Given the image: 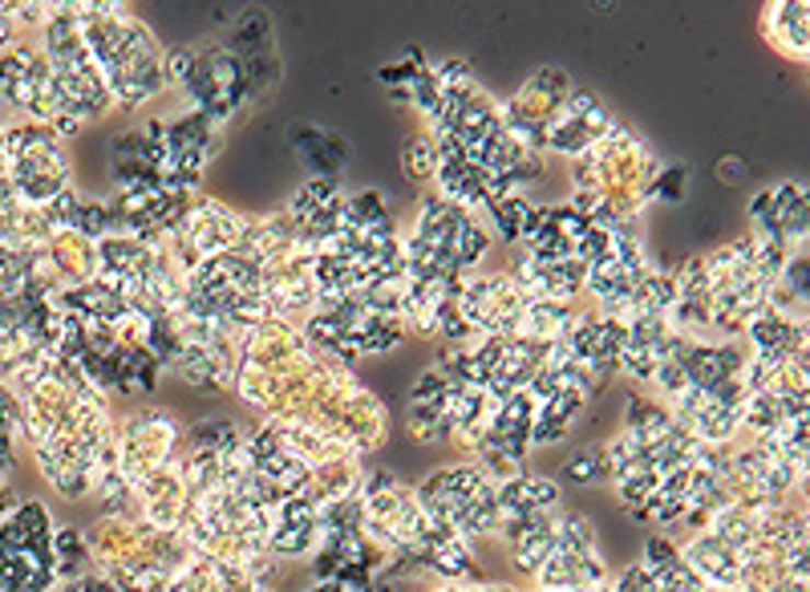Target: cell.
Instances as JSON below:
<instances>
[{
    "label": "cell",
    "mask_w": 810,
    "mask_h": 592,
    "mask_svg": "<svg viewBox=\"0 0 810 592\" xmlns=\"http://www.w3.org/2000/svg\"><path fill=\"white\" fill-rule=\"evenodd\" d=\"M231 390L267 422L312 426L361 458L381 451L393 431L381 398L349 365L312 350L293 321H260L243 333Z\"/></svg>",
    "instance_id": "6da1fadb"
},
{
    "label": "cell",
    "mask_w": 810,
    "mask_h": 592,
    "mask_svg": "<svg viewBox=\"0 0 810 592\" xmlns=\"http://www.w3.org/2000/svg\"><path fill=\"white\" fill-rule=\"evenodd\" d=\"M701 446L705 443H697L661 402L628 394L625 426L612 443H604V458L608 483L616 487V499L637 524H649L657 532L681 524Z\"/></svg>",
    "instance_id": "7a4b0ae2"
},
{
    "label": "cell",
    "mask_w": 810,
    "mask_h": 592,
    "mask_svg": "<svg viewBox=\"0 0 810 592\" xmlns=\"http://www.w3.org/2000/svg\"><path fill=\"white\" fill-rule=\"evenodd\" d=\"M73 16H78L81 41L106 81L114 106L138 110L167 94L162 45L142 16H134L126 4H106V0L73 4Z\"/></svg>",
    "instance_id": "3957f363"
},
{
    "label": "cell",
    "mask_w": 810,
    "mask_h": 592,
    "mask_svg": "<svg viewBox=\"0 0 810 592\" xmlns=\"http://www.w3.org/2000/svg\"><path fill=\"white\" fill-rule=\"evenodd\" d=\"M487 252H491L487 224L430 191L418 203L410 231L401 236V281L458 284L482 269Z\"/></svg>",
    "instance_id": "277c9868"
},
{
    "label": "cell",
    "mask_w": 810,
    "mask_h": 592,
    "mask_svg": "<svg viewBox=\"0 0 810 592\" xmlns=\"http://www.w3.org/2000/svg\"><path fill=\"white\" fill-rule=\"evenodd\" d=\"M162 78H167V90H179L191 102V110L212 122L219 135L243 106H252L243 61L224 41H191V45L167 49Z\"/></svg>",
    "instance_id": "5b68a950"
},
{
    "label": "cell",
    "mask_w": 810,
    "mask_h": 592,
    "mask_svg": "<svg viewBox=\"0 0 810 592\" xmlns=\"http://www.w3.org/2000/svg\"><path fill=\"white\" fill-rule=\"evenodd\" d=\"M37 45L45 54V66L54 73L57 90L69 102V110L78 114L85 126L98 118H106L114 110V98H110L106 81L93 66L90 49L81 41L78 16H73V4H49V16L45 25L37 29Z\"/></svg>",
    "instance_id": "8992f818"
},
{
    "label": "cell",
    "mask_w": 810,
    "mask_h": 592,
    "mask_svg": "<svg viewBox=\"0 0 810 592\" xmlns=\"http://www.w3.org/2000/svg\"><path fill=\"white\" fill-rule=\"evenodd\" d=\"M422 508L438 524H446L454 536L470 539H491L499 536V479L482 471L479 463H454L442 471H430L422 483L413 487Z\"/></svg>",
    "instance_id": "52a82bcc"
},
{
    "label": "cell",
    "mask_w": 810,
    "mask_h": 592,
    "mask_svg": "<svg viewBox=\"0 0 810 592\" xmlns=\"http://www.w3.org/2000/svg\"><path fill=\"white\" fill-rule=\"evenodd\" d=\"M0 155H4V179L13 187V200L21 207H49L57 195H66L69 183V155L61 138L41 126V122H16L4 126L0 135Z\"/></svg>",
    "instance_id": "ba28073f"
},
{
    "label": "cell",
    "mask_w": 810,
    "mask_h": 592,
    "mask_svg": "<svg viewBox=\"0 0 810 592\" xmlns=\"http://www.w3.org/2000/svg\"><path fill=\"white\" fill-rule=\"evenodd\" d=\"M527 309V293L511 272H475L463 281L454 305V345L487 341V337H515Z\"/></svg>",
    "instance_id": "9c48e42d"
},
{
    "label": "cell",
    "mask_w": 810,
    "mask_h": 592,
    "mask_svg": "<svg viewBox=\"0 0 810 592\" xmlns=\"http://www.w3.org/2000/svg\"><path fill=\"white\" fill-rule=\"evenodd\" d=\"M179 458H183V426L171 410L138 406L118 422V475L130 491Z\"/></svg>",
    "instance_id": "30bf717a"
},
{
    "label": "cell",
    "mask_w": 810,
    "mask_h": 592,
    "mask_svg": "<svg viewBox=\"0 0 810 592\" xmlns=\"http://www.w3.org/2000/svg\"><path fill=\"white\" fill-rule=\"evenodd\" d=\"M532 580V589L544 592H575L608 584V565H604L596 527H592L587 515L563 508V524H559L556 544H551V553H547V560L539 565V572Z\"/></svg>",
    "instance_id": "8fae6325"
},
{
    "label": "cell",
    "mask_w": 810,
    "mask_h": 592,
    "mask_svg": "<svg viewBox=\"0 0 810 592\" xmlns=\"http://www.w3.org/2000/svg\"><path fill=\"white\" fill-rule=\"evenodd\" d=\"M243 231H248L243 212H236V207H227L219 200H191L183 224L167 240V252H171L174 269L186 276V272L199 269L203 260L231 252L243 240Z\"/></svg>",
    "instance_id": "7c38bea8"
},
{
    "label": "cell",
    "mask_w": 810,
    "mask_h": 592,
    "mask_svg": "<svg viewBox=\"0 0 810 592\" xmlns=\"http://www.w3.org/2000/svg\"><path fill=\"white\" fill-rule=\"evenodd\" d=\"M571 90H575V86H571V78L563 73V69H556V66L535 69L532 78L523 81L515 94H511V102L499 106V114H503V130L515 138L523 150L544 155L547 122H551V114L563 106V98H568Z\"/></svg>",
    "instance_id": "4fadbf2b"
},
{
    "label": "cell",
    "mask_w": 810,
    "mask_h": 592,
    "mask_svg": "<svg viewBox=\"0 0 810 592\" xmlns=\"http://www.w3.org/2000/svg\"><path fill=\"white\" fill-rule=\"evenodd\" d=\"M750 236L766 240L783 252H807L810 216H807V183L783 179L774 187H762L750 200Z\"/></svg>",
    "instance_id": "5bb4252c"
},
{
    "label": "cell",
    "mask_w": 810,
    "mask_h": 592,
    "mask_svg": "<svg viewBox=\"0 0 810 592\" xmlns=\"http://www.w3.org/2000/svg\"><path fill=\"white\" fill-rule=\"evenodd\" d=\"M612 130V114L604 110L596 94L587 90H571L563 106L551 114L544 130V155H563V159H580L596 147L600 138Z\"/></svg>",
    "instance_id": "9a60e30c"
},
{
    "label": "cell",
    "mask_w": 810,
    "mask_h": 592,
    "mask_svg": "<svg viewBox=\"0 0 810 592\" xmlns=\"http://www.w3.org/2000/svg\"><path fill=\"white\" fill-rule=\"evenodd\" d=\"M345 200L349 191L341 187V179H308L293 191L288 207L279 216L288 219V228L308 240L312 248L329 240L332 231L341 228V216H345Z\"/></svg>",
    "instance_id": "2e32d148"
},
{
    "label": "cell",
    "mask_w": 810,
    "mask_h": 592,
    "mask_svg": "<svg viewBox=\"0 0 810 592\" xmlns=\"http://www.w3.org/2000/svg\"><path fill=\"white\" fill-rule=\"evenodd\" d=\"M559 524H563V503L503 527L506 556H511V565H515L523 577H535V572H539V565L547 560V553H551V544H556V536H559Z\"/></svg>",
    "instance_id": "e0dca14e"
},
{
    "label": "cell",
    "mask_w": 810,
    "mask_h": 592,
    "mask_svg": "<svg viewBox=\"0 0 810 592\" xmlns=\"http://www.w3.org/2000/svg\"><path fill=\"white\" fill-rule=\"evenodd\" d=\"M293 150L300 167L308 171V179H336L349 167L353 150L336 130L312 126V122H296L293 126Z\"/></svg>",
    "instance_id": "ac0fdd59"
},
{
    "label": "cell",
    "mask_w": 810,
    "mask_h": 592,
    "mask_svg": "<svg viewBox=\"0 0 810 592\" xmlns=\"http://www.w3.org/2000/svg\"><path fill=\"white\" fill-rule=\"evenodd\" d=\"M499 524H515V520H527V515H539L547 508H559L563 496H559V483L556 479H547V475H535V471H523L515 479H503L499 483ZM499 527V532H503Z\"/></svg>",
    "instance_id": "d6986e66"
},
{
    "label": "cell",
    "mask_w": 810,
    "mask_h": 592,
    "mask_svg": "<svg viewBox=\"0 0 810 592\" xmlns=\"http://www.w3.org/2000/svg\"><path fill=\"white\" fill-rule=\"evenodd\" d=\"M762 33L774 49L798 66H807L810 57V9L807 0H774L762 16Z\"/></svg>",
    "instance_id": "ffe728a7"
},
{
    "label": "cell",
    "mask_w": 810,
    "mask_h": 592,
    "mask_svg": "<svg viewBox=\"0 0 810 592\" xmlns=\"http://www.w3.org/2000/svg\"><path fill=\"white\" fill-rule=\"evenodd\" d=\"M54 565L57 580H78L85 572H93V556H90V539L78 527H61L54 532Z\"/></svg>",
    "instance_id": "44dd1931"
},
{
    "label": "cell",
    "mask_w": 810,
    "mask_h": 592,
    "mask_svg": "<svg viewBox=\"0 0 810 592\" xmlns=\"http://www.w3.org/2000/svg\"><path fill=\"white\" fill-rule=\"evenodd\" d=\"M532 212V195L523 191H511L503 200H494L487 207V224H491V236H503V243H518V231H523V219Z\"/></svg>",
    "instance_id": "7402d4cb"
},
{
    "label": "cell",
    "mask_w": 810,
    "mask_h": 592,
    "mask_svg": "<svg viewBox=\"0 0 810 592\" xmlns=\"http://www.w3.org/2000/svg\"><path fill=\"white\" fill-rule=\"evenodd\" d=\"M401 167H406V175L413 183H434L438 175V147H434V138L425 126H418L410 138H406V147H401Z\"/></svg>",
    "instance_id": "603a6c76"
},
{
    "label": "cell",
    "mask_w": 810,
    "mask_h": 592,
    "mask_svg": "<svg viewBox=\"0 0 810 592\" xmlns=\"http://www.w3.org/2000/svg\"><path fill=\"white\" fill-rule=\"evenodd\" d=\"M563 475H568V483L575 487H596L608 479V458H604V446H584L580 455H571L563 463Z\"/></svg>",
    "instance_id": "cb8c5ba5"
},
{
    "label": "cell",
    "mask_w": 810,
    "mask_h": 592,
    "mask_svg": "<svg viewBox=\"0 0 810 592\" xmlns=\"http://www.w3.org/2000/svg\"><path fill=\"white\" fill-rule=\"evenodd\" d=\"M685 187H689V179H685V167H681V162H669V167H661V175L652 179L649 203L652 200L681 203V200H685Z\"/></svg>",
    "instance_id": "d4e9b609"
},
{
    "label": "cell",
    "mask_w": 810,
    "mask_h": 592,
    "mask_svg": "<svg viewBox=\"0 0 810 592\" xmlns=\"http://www.w3.org/2000/svg\"><path fill=\"white\" fill-rule=\"evenodd\" d=\"M61 592H118V589H114V580L102 577V572H85V577H78V580H66Z\"/></svg>",
    "instance_id": "484cf974"
},
{
    "label": "cell",
    "mask_w": 810,
    "mask_h": 592,
    "mask_svg": "<svg viewBox=\"0 0 810 592\" xmlns=\"http://www.w3.org/2000/svg\"><path fill=\"white\" fill-rule=\"evenodd\" d=\"M430 592H518L499 580H458V584H434Z\"/></svg>",
    "instance_id": "4316f807"
},
{
    "label": "cell",
    "mask_w": 810,
    "mask_h": 592,
    "mask_svg": "<svg viewBox=\"0 0 810 592\" xmlns=\"http://www.w3.org/2000/svg\"><path fill=\"white\" fill-rule=\"evenodd\" d=\"M718 179L726 183V187H742V183H745V162L733 159V155H730V159H721L718 162Z\"/></svg>",
    "instance_id": "83f0119b"
},
{
    "label": "cell",
    "mask_w": 810,
    "mask_h": 592,
    "mask_svg": "<svg viewBox=\"0 0 810 592\" xmlns=\"http://www.w3.org/2000/svg\"><path fill=\"white\" fill-rule=\"evenodd\" d=\"M774 592H810V584H807V580H783V584H778Z\"/></svg>",
    "instance_id": "f1b7e54d"
},
{
    "label": "cell",
    "mask_w": 810,
    "mask_h": 592,
    "mask_svg": "<svg viewBox=\"0 0 810 592\" xmlns=\"http://www.w3.org/2000/svg\"><path fill=\"white\" fill-rule=\"evenodd\" d=\"M527 592H544V589H527ZM575 592H608V584H600V589H575Z\"/></svg>",
    "instance_id": "f546056e"
}]
</instances>
